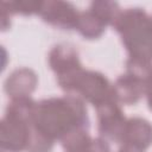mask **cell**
Wrapping results in <instances>:
<instances>
[{"instance_id": "cell-1", "label": "cell", "mask_w": 152, "mask_h": 152, "mask_svg": "<svg viewBox=\"0 0 152 152\" xmlns=\"http://www.w3.org/2000/svg\"><path fill=\"white\" fill-rule=\"evenodd\" d=\"M33 125L52 140L61 141L69 133L89 128L84 101L76 95L65 94L36 102Z\"/></svg>"}, {"instance_id": "cell-2", "label": "cell", "mask_w": 152, "mask_h": 152, "mask_svg": "<svg viewBox=\"0 0 152 152\" xmlns=\"http://www.w3.org/2000/svg\"><path fill=\"white\" fill-rule=\"evenodd\" d=\"M113 27L120 34L128 56L152 61V15L144 8L121 11Z\"/></svg>"}, {"instance_id": "cell-3", "label": "cell", "mask_w": 152, "mask_h": 152, "mask_svg": "<svg viewBox=\"0 0 152 152\" xmlns=\"http://www.w3.org/2000/svg\"><path fill=\"white\" fill-rule=\"evenodd\" d=\"M65 93L76 95L83 101L91 103L94 107L107 100L115 99L113 84L100 71L88 70L84 68L76 75Z\"/></svg>"}, {"instance_id": "cell-4", "label": "cell", "mask_w": 152, "mask_h": 152, "mask_svg": "<svg viewBox=\"0 0 152 152\" xmlns=\"http://www.w3.org/2000/svg\"><path fill=\"white\" fill-rule=\"evenodd\" d=\"M33 121L5 110L0 122V145L4 151H26Z\"/></svg>"}, {"instance_id": "cell-5", "label": "cell", "mask_w": 152, "mask_h": 152, "mask_svg": "<svg viewBox=\"0 0 152 152\" xmlns=\"http://www.w3.org/2000/svg\"><path fill=\"white\" fill-rule=\"evenodd\" d=\"M97 115V129L101 138L121 142L124 128L126 125V116L121 109L120 103L115 99L107 100L96 106Z\"/></svg>"}, {"instance_id": "cell-6", "label": "cell", "mask_w": 152, "mask_h": 152, "mask_svg": "<svg viewBox=\"0 0 152 152\" xmlns=\"http://www.w3.org/2000/svg\"><path fill=\"white\" fill-rule=\"evenodd\" d=\"M50 69L55 72L57 83H62L80 71L83 66L80 62L77 50L68 43L55 45L48 56Z\"/></svg>"}, {"instance_id": "cell-7", "label": "cell", "mask_w": 152, "mask_h": 152, "mask_svg": "<svg viewBox=\"0 0 152 152\" xmlns=\"http://www.w3.org/2000/svg\"><path fill=\"white\" fill-rule=\"evenodd\" d=\"M43 20L55 27L62 30L76 28L80 11L68 1L62 0H48L42 1L38 13Z\"/></svg>"}, {"instance_id": "cell-8", "label": "cell", "mask_w": 152, "mask_h": 152, "mask_svg": "<svg viewBox=\"0 0 152 152\" xmlns=\"http://www.w3.org/2000/svg\"><path fill=\"white\" fill-rule=\"evenodd\" d=\"M121 144L145 151L152 144V124L140 116L128 118L124 128Z\"/></svg>"}, {"instance_id": "cell-9", "label": "cell", "mask_w": 152, "mask_h": 152, "mask_svg": "<svg viewBox=\"0 0 152 152\" xmlns=\"http://www.w3.org/2000/svg\"><path fill=\"white\" fill-rule=\"evenodd\" d=\"M146 89V81L125 72L120 75L113 83L114 96L121 104H135L144 95Z\"/></svg>"}, {"instance_id": "cell-10", "label": "cell", "mask_w": 152, "mask_h": 152, "mask_svg": "<svg viewBox=\"0 0 152 152\" xmlns=\"http://www.w3.org/2000/svg\"><path fill=\"white\" fill-rule=\"evenodd\" d=\"M38 77L30 68H18L13 70L5 81V91L11 99L28 97L36 89Z\"/></svg>"}, {"instance_id": "cell-11", "label": "cell", "mask_w": 152, "mask_h": 152, "mask_svg": "<svg viewBox=\"0 0 152 152\" xmlns=\"http://www.w3.org/2000/svg\"><path fill=\"white\" fill-rule=\"evenodd\" d=\"M107 23L96 14L91 8L80 12L76 30L87 39H96L102 36L107 27Z\"/></svg>"}, {"instance_id": "cell-12", "label": "cell", "mask_w": 152, "mask_h": 152, "mask_svg": "<svg viewBox=\"0 0 152 152\" xmlns=\"http://www.w3.org/2000/svg\"><path fill=\"white\" fill-rule=\"evenodd\" d=\"M55 140L40 132L33 124L31 126L26 152H51Z\"/></svg>"}, {"instance_id": "cell-13", "label": "cell", "mask_w": 152, "mask_h": 152, "mask_svg": "<svg viewBox=\"0 0 152 152\" xmlns=\"http://www.w3.org/2000/svg\"><path fill=\"white\" fill-rule=\"evenodd\" d=\"M96 14H99L107 25L113 26L121 13V8L115 1H93L89 6Z\"/></svg>"}, {"instance_id": "cell-14", "label": "cell", "mask_w": 152, "mask_h": 152, "mask_svg": "<svg viewBox=\"0 0 152 152\" xmlns=\"http://www.w3.org/2000/svg\"><path fill=\"white\" fill-rule=\"evenodd\" d=\"M126 72L147 82V80L152 76V61L128 56L126 61Z\"/></svg>"}, {"instance_id": "cell-15", "label": "cell", "mask_w": 152, "mask_h": 152, "mask_svg": "<svg viewBox=\"0 0 152 152\" xmlns=\"http://www.w3.org/2000/svg\"><path fill=\"white\" fill-rule=\"evenodd\" d=\"M8 6L12 14L20 13L23 15H31L34 13H39L42 1L34 0H19V1H5Z\"/></svg>"}, {"instance_id": "cell-16", "label": "cell", "mask_w": 152, "mask_h": 152, "mask_svg": "<svg viewBox=\"0 0 152 152\" xmlns=\"http://www.w3.org/2000/svg\"><path fill=\"white\" fill-rule=\"evenodd\" d=\"M68 152H110L108 141L101 137L91 138L86 145Z\"/></svg>"}, {"instance_id": "cell-17", "label": "cell", "mask_w": 152, "mask_h": 152, "mask_svg": "<svg viewBox=\"0 0 152 152\" xmlns=\"http://www.w3.org/2000/svg\"><path fill=\"white\" fill-rule=\"evenodd\" d=\"M145 96L147 100L148 108L152 110V76L146 82V89H145Z\"/></svg>"}, {"instance_id": "cell-18", "label": "cell", "mask_w": 152, "mask_h": 152, "mask_svg": "<svg viewBox=\"0 0 152 152\" xmlns=\"http://www.w3.org/2000/svg\"><path fill=\"white\" fill-rule=\"evenodd\" d=\"M118 152H144V151H142V150H139V148H135V147H133V146L122 145Z\"/></svg>"}]
</instances>
